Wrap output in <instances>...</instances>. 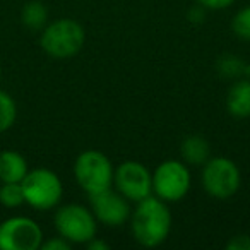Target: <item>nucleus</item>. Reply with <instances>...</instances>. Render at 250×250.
Listing matches in <instances>:
<instances>
[{
	"label": "nucleus",
	"instance_id": "1",
	"mask_svg": "<svg viewBox=\"0 0 250 250\" xmlns=\"http://www.w3.org/2000/svg\"><path fill=\"white\" fill-rule=\"evenodd\" d=\"M130 231L141 247L154 249L168 240L173 225V216L168 202L158 199L156 195L136 202L130 214Z\"/></svg>",
	"mask_w": 250,
	"mask_h": 250
},
{
	"label": "nucleus",
	"instance_id": "14",
	"mask_svg": "<svg viewBox=\"0 0 250 250\" xmlns=\"http://www.w3.org/2000/svg\"><path fill=\"white\" fill-rule=\"evenodd\" d=\"M21 21L31 31H42L46 26V22H48V11H46V7L42 2L33 0V2H28L22 7Z\"/></svg>",
	"mask_w": 250,
	"mask_h": 250
},
{
	"label": "nucleus",
	"instance_id": "12",
	"mask_svg": "<svg viewBox=\"0 0 250 250\" xmlns=\"http://www.w3.org/2000/svg\"><path fill=\"white\" fill-rule=\"evenodd\" d=\"M180 156L190 167H202L211 158V146L208 139L199 134L187 136L180 144Z\"/></svg>",
	"mask_w": 250,
	"mask_h": 250
},
{
	"label": "nucleus",
	"instance_id": "4",
	"mask_svg": "<svg viewBox=\"0 0 250 250\" xmlns=\"http://www.w3.org/2000/svg\"><path fill=\"white\" fill-rule=\"evenodd\" d=\"M202 188L218 201H226L238 194L242 187V173L238 165L225 156H211L201 171Z\"/></svg>",
	"mask_w": 250,
	"mask_h": 250
},
{
	"label": "nucleus",
	"instance_id": "2",
	"mask_svg": "<svg viewBox=\"0 0 250 250\" xmlns=\"http://www.w3.org/2000/svg\"><path fill=\"white\" fill-rule=\"evenodd\" d=\"M86 43V31L76 19L62 18L42 29L40 45L52 59L65 60L77 55Z\"/></svg>",
	"mask_w": 250,
	"mask_h": 250
},
{
	"label": "nucleus",
	"instance_id": "11",
	"mask_svg": "<svg viewBox=\"0 0 250 250\" xmlns=\"http://www.w3.org/2000/svg\"><path fill=\"white\" fill-rule=\"evenodd\" d=\"M225 104L233 118H250V76L233 81L226 93Z\"/></svg>",
	"mask_w": 250,
	"mask_h": 250
},
{
	"label": "nucleus",
	"instance_id": "20",
	"mask_svg": "<svg viewBox=\"0 0 250 250\" xmlns=\"http://www.w3.org/2000/svg\"><path fill=\"white\" fill-rule=\"evenodd\" d=\"M70 247H72V243L67 242L65 238H62V236H55V238H50L48 242H43L42 247L40 249L43 250H69Z\"/></svg>",
	"mask_w": 250,
	"mask_h": 250
},
{
	"label": "nucleus",
	"instance_id": "3",
	"mask_svg": "<svg viewBox=\"0 0 250 250\" xmlns=\"http://www.w3.org/2000/svg\"><path fill=\"white\" fill-rule=\"evenodd\" d=\"M74 178L87 195L113 187L115 168L110 158L98 149L83 151L74 161Z\"/></svg>",
	"mask_w": 250,
	"mask_h": 250
},
{
	"label": "nucleus",
	"instance_id": "10",
	"mask_svg": "<svg viewBox=\"0 0 250 250\" xmlns=\"http://www.w3.org/2000/svg\"><path fill=\"white\" fill-rule=\"evenodd\" d=\"M89 201L91 211H93L96 221L104 226H110V228L124 226L130 219V214H132L130 201L125 199L113 187L89 195Z\"/></svg>",
	"mask_w": 250,
	"mask_h": 250
},
{
	"label": "nucleus",
	"instance_id": "16",
	"mask_svg": "<svg viewBox=\"0 0 250 250\" xmlns=\"http://www.w3.org/2000/svg\"><path fill=\"white\" fill-rule=\"evenodd\" d=\"M18 118V106L12 96L5 91H0V134L9 130Z\"/></svg>",
	"mask_w": 250,
	"mask_h": 250
},
{
	"label": "nucleus",
	"instance_id": "23",
	"mask_svg": "<svg viewBox=\"0 0 250 250\" xmlns=\"http://www.w3.org/2000/svg\"><path fill=\"white\" fill-rule=\"evenodd\" d=\"M86 247L89 250H108V249H110V245H108L106 242H103V240H100L98 236L91 238L89 242L86 243Z\"/></svg>",
	"mask_w": 250,
	"mask_h": 250
},
{
	"label": "nucleus",
	"instance_id": "19",
	"mask_svg": "<svg viewBox=\"0 0 250 250\" xmlns=\"http://www.w3.org/2000/svg\"><path fill=\"white\" fill-rule=\"evenodd\" d=\"M236 0H197V4L202 5L206 11H225L229 9Z\"/></svg>",
	"mask_w": 250,
	"mask_h": 250
},
{
	"label": "nucleus",
	"instance_id": "6",
	"mask_svg": "<svg viewBox=\"0 0 250 250\" xmlns=\"http://www.w3.org/2000/svg\"><path fill=\"white\" fill-rule=\"evenodd\" d=\"M55 229L62 238L72 245H86L91 238L96 236L98 221L93 211L83 204L60 206L55 212Z\"/></svg>",
	"mask_w": 250,
	"mask_h": 250
},
{
	"label": "nucleus",
	"instance_id": "18",
	"mask_svg": "<svg viewBox=\"0 0 250 250\" xmlns=\"http://www.w3.org/2000/svg\"><path fill=\"white\" fill-rule=\"evenodd\" d=\"M231 31L242 42H250V4L238 9L231 19Z\"/></svg>",
	"mask_w": 250,
	"mask_h": 250
},
{
	"label": "nucleus",
	"instance_id": "7",
	"mask_svg": "<svg viewBox=\"0 0 250 250\" xmlns=\"http://www.w3.org/2000/svg\"><path fill=\"white\" fill-rule=\"evenodd\" d=\"M153 195L165 202H178L188 194L192 175L182 160H165L153 171Z\"/></svg>",
	"mask_w": 250,
	"mask_h": 250
},
{
	"label": "nucleus",
	"instance_id": "15",
	"mask_svg": "<svg viewBox=\"0 0 250 250\" xmlns=\"http://www.w3.org/2000/svg\"><path fill=\"white\" fill-rule=\"evenodd\" d=\"M219 76L225 79H240V77L247 76V63L243 62L240 57L233 55V53H226V55L219 57L218 63H216Z\"/></svg>",
	"mask_w": 250,
	"mask_h": 250
},
{
	"label": "nucleus",
	"instance_id": "9",
	"mask_svg": "<svg viewBox=\"0 0 250 250\" xmlns=\"http://www.w3.org/2000/svg\"><path fill=\"white\" fill-rule=\"evenodd\" d=\"M42 243V228L28 216H12L0 223V250H36Z\"/></svg>",
	"mask_w": 250,
	"mask_h": 250
},
{
	"label": "nucleus",
	"instance_id": "8",
	"mask_svg": "<svg viewBox=\"0 0 250 250\" xmlns=\"http://www.w3.org/2000/svg\"><path fill=\"white\" fill-rule=\"evenodd\" d=\"M113 188L130 202H139L153 195V175L139 161H124L115 168Z\"/></svg>",
	"mask_w": 250,
	"mask_h": 250
},
{
	"label": "nucleus",
	"instance_id": "17",
	"mask_svg": "<svg viewBox=\"0 0 250 250\" xmlns=\"http://www.w3.org/2000/svg\"><path fill=\"white\" fill-rule=\"evenodd\" d=\"M0 204L5 208H18L24 204L21 182H4L0 187Z\"/></svg>",
	"mask_w": 250,
	"mask_h": 250
},
{
	"label": "nucleus",
	"instance_id": "22",
	"mask_svg": "<svg viewBox=\"0 0 250 250\" xmlns=\"http://www.w3.org/2000/svg\"><path fill=\"white\" fill-rule=\"evenodd\" d=\"M187 19L192 22V24H201V22H204V19H206V9L202 7V5L195 4L194 7L188 9Z\"/></svg>",
	"mask_w": 250,
	"mask_h": 250
},
{
	"label": "nucleus",
	"instance_id": "5",
	"mask_svg": "<svg viewBox=\"0 0 250 250\" xmlns=\"http://www.w3.org/2000/svg\"><path fill=\"white\" fill-rule=\"evenodd\" d=\"M24 202L36 211H48L60 204L63 195V184L55 171L48 168L28 170L21 180Z\"/></svg>",
	"mask_w": 250,
	"mask_h": 250
},
{
	"label": "nucleus",
	"instance_id": "13",
	"mask_svg": "<svg viewBox=\"0 0 250 250\" xmlns=\"http://www.w3.org/2000/svg\"><path fill=\"white\" fill-rule=\"evenodd\" d=\"M28 173V161L21 153L5 149L0 153V180L21 182Z\"/></svg>",
	"mask_w": 250,
	"mask_h": 250
},
{
	"label": "nucleus",
	"instance_id": "21",
	"mask_svg": "<svg viewBox=\"0 0 250 250\" xmlns=\"http://www.w3.org/2000/svg\"><path fill=\"white\" fill-rule=\"evenodd\" d=\"M228 250H250V235H236L226 243Z\"/></svg>",
	"mask_w": 250,
	"mask_h": 250
},
{
	"label": "nucleus",
	"instance_id": "24",
	"mask_svg": "<svg viewBox=\"0 0 250 250\" xmlns=\"http://www.w3.org/2000/svg\"><path fill=\"white\" fill-rule=\"evenodd\" d=\"M247 76H250V62L247 63Z\"/></svg>",
	"mask_w": 250,
	"mask_h": 250
}]
</instances>
